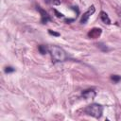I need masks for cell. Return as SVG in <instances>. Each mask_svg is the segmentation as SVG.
<instances>
[{
    "label": "cell",
    "instance_id": "obj_12",
    "mask_svg": "<svg viewBox=\"0 0 121 121\" xmlns=\"http://www.w3.org/2000/svg\"><path fill=\"white\" fill-rule=\"evenodd\" d=\"M47 3H50V4H53V5H60V0H45Z\"/></svg>",
    "mask_w": 121,
    "mask_h": 121
},
{
    "label": "cell",
    "instance_id": "obj_15",
    "mask_svg": "<svg viewBox=\"0 0 121 121\" xmlns=\"http://www.w3.org/2000/svg\"><path fill=\"white\" fill-rule=\"evenodd\" d=\"M72 21H74V19H67V20H66V22H67V23H69V22H72Z\"/></svg>",
    "mask_w": 121,
    "mask_h": 121
},
{
    "label": "cell",
    "instance_id": "obj_7",
    "mask_svg": "<svg viewBox=\"0 0 121 121\" xmlns=\"http://www.w3.org/2000/svg\"><path fill=\"white\" fill-rule=\"evenodd\" d=\"M100 19H101V21H102L103 23H105V24H107V25H110V24H111V19L109 18L108 14H107L105 11H101V12H100Z\"/></svg>",
    "mask_w": 121,
    "mask_h": 121
},
{
    "label": "cell",
    "instance_id": "obj_5",
    "mask_svg": "<svg viewBox=\"0 0 121 121\" xmlns=\"http://www.w3.org/2000/svg\"><path fill=\"white\" fill-rule=\"evenodd\" d=\"M101 32H102V30L100 28L94 27L93 29H91L88 32V37L91 38V39H96V38H98L101 35Z\"/></svg>",
    "mask_w": 121,
    "mask_h": 121
},
{
    "label": "cell",
    "instance_id": "obj_3",
    "mask_svg": "<svg viewBox=\"0 0 121 121\" xmlns=\"http://www.w3.org/2000/svg\"><path fill=\"white\" fill-rule=\"evenodd\" d=\"M37 10L40 12V14H41V22L43 23V24H46L48 21H50L51 19H50V16L48 15V13L44 10V9H43L40 6H37Z\"/></svg>",
    "mask_w": 121,
    "mask_h": 121
},
{
    "label": "cell",
    "instance_id": "obj_10",
    "mask_svg": "<svg viewBox=\"0 0 121 121\" xmlns=\"http://www.w3.org/2000/svg\"><path fill=\"white\" fill-rule=\"evenodd\" d=\"M97 46L102 50V51H104V52H106V51H109V48L105 45V44H103V43H97Z\"/></svg>",
    "mask_w": 121,
    "mask_h": 121
},
{
    "label": "cell",
    "instance_id": "obj_1",
    "mask_svg": "<svg viewBox=\"0 0 121 121\" xmlns=\"http://www.w3.org/2000/svg\"><path fill=\"white\" fill-rule=\"evenodd\" d=\"M50 54L52 59L55 61H64L67 60V54L66 52L60 46L53 45L50 47Z\"/></svg>",
    "mask_w": 121,
    "mask_h": 121
},
{
    "label": "cell",
    "instance_id": "obj_13",
    "mask_svg": "<svg viewBox=\"0 0 121 121\" xmlns=\"http://www.w3.org/2000/svg\"><path fill=\"white\" fill-rule=\"evenodd\" d=\"M54 12H55V14H56L57 17H63V14L60 13V12H59L57 9H54Z\"/></svg>",
    "mask_w": 121,
    "mask_h": 121
},
{
    "label": "cell",
    "instance_id": "obj_6",
    "mask_svg": "<svg viewBox=\"0 0 121 121\" xmlns=\"http://www.w3.org/2000/svg\"><path fill=\"white\" fill-rule=\"evenodd\" d=\"M95 95H96V93L93 89H88V90H85V91L82 92V96L85 97L86 99H89V98L92 99L95 96Z\"/></svg>",
    "mask_w": 121,
    "mask_h": 121
},
{
    "label": "cell",
    "instance_id": "obj_8",
    "mask_svg": "<svg viewBox=\"0 0 121 121\" xmlns=\"http://www.w3.org/2000/svg\"><path fill=\"white\" fill-rule=\"evenodd\" d=\"M111 79H112L113 82L117 83V82H119V81L121 80V76H118V75H112V76H111Z\"/></svg>",
    "mask_w": 121,
    "mask_h": 121
},
{
    "label": "cell",
    "instance_id": "obj_4",
    "mask_svg": "<svg viewBox=\"0 0 121 121\" xmlns=\"http://www.w3.org/2000/svg\"><path fill=\"white\" fill-rule=\"evenodd\" d=\"M95 7H94V6H91V7L89 8V9H88L85 13H83V15H82V17H81V19H80V23H81V24H85V23L88 21L89 17L95 12Z\"/></svg>",
    "mask_w": 121,
    "mask_h": 121
},
{
    "label": "cell",
    "instance_id": "obj_9",
    "mask_svg": "<svg viewBox=\"0 0 121 121\" xmlns=\"http://www.w3.org/2000/svg\"><path fill=\"white\" fill-rule=\"evenodd\" d=\"M38 49H39L40 53L43 54H43H46V52H47V48L45 47V45H39Z\"/></svg>",
    "mask_w": 121,
    "mask_h": 121
},
{
    "label": "cell",
    "instance_id": "obj_11",
    "mask_svg": "<svg viewBox=\"0 0 121 121\" xmlns=\"http://www.w3.org/2000/svg\"><path fill=\"white\" fill-rule=\"evenodd\" d=\"M11 72H14V68L11 67V66H7L5 68V73L9 74V73H11Z\"/></svg>",
    "mask_w": 121,
    "mask_h": 121
},
{
    "label": "cell",
    "instance_id": "obj_2",
    "mask_svg": "<svg viewBox=\"0 0 121 121\" xmlns=\"http://www.w3.org/2000/svg\"><path fill=\"white\" fill-rule=\"evenodd\" d=\"M84 112L95 118H100L103 113V107L99 104H91L84 109Z\"/></svg>",
    "mask_w": 121,
    "mask_h": 121
},
{
    "label": "cell",
    "instance_id": "obj_14",
    "mask_svg": "<svg viewBox=\"0 0 121 121\" xmlns=\"http://www.w3.org/2000/svg\"><path fill=\"white\" fill-rule=\"evenodd\" d=\"M48 32H49V34H51L53 36H57V37L60 36V33H58V32H55V31H52V30H48Z\"/></svg>",
    "mask_w": 121,
    "mask_h": 121
}]
</instances>
